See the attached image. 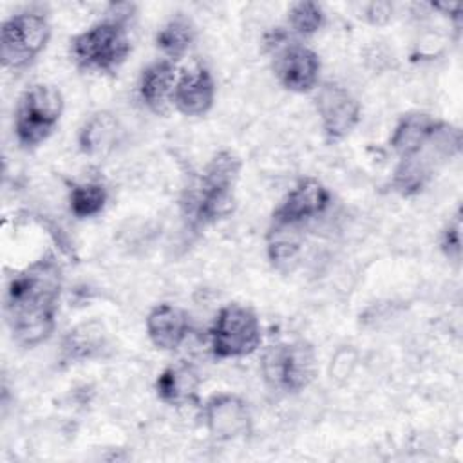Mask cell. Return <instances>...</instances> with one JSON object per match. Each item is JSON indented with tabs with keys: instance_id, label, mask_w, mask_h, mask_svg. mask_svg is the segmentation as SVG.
<instances>
[{
	"instance_id": "obj_1",
	"label": "cell",
	"mask_w": 463,
	"mask_h": 463,
	"mask_svg": "<svg viewBox=\"0 0 463 463\" xmlns=\"http://www.w3.org/2000/svg\"><path fill=\"white\" fill-rule=\"evenodd\" d=\"M61 282V266L52 251H45L9 279L5 318L16 344L34 347L51 336Z\"/></svg>"
},
{
	"instance_id": "obj_2",
	"label": "cell",
	"mask_w": 463,
	"mask_h": 463,
	"mask_svg": "<svg viewBox=\"0 0 463 463\" xmlns=\"http://www.w3.org/2000/svg\"><path fill=\"white\" fill-rule=\"evenodd\" d=\"M461 132L447 121H438V127L429 139L412 154L400 157L392 175V186L402 195L418 194L436 174V170L459 152Z\"/></svg>"
},
{
	"instance_id": "obj_3",
	"label": "cell",
	"mask_w": 463,
	"mask_h": 463,
	"mask_svg": "<svg viewBox=\"0 0 463 463\" xmlns=\"http://www.w3.org/2000/svg\"><path fill=\"white\" fill-rule=\"evenodd\" d=\"M125 22L109 18L98 22L71 40V54L85 71L114 72L130 54Z\"/></svg>"
},
{
	"instance_id": "obj_4",
	"label": "cell",
	"mask_w": 463,
	"mask_h": 463,
	"mask_svg": "<svg viewBox=\"0 0 463 463\" xmlns=\"http://www.w3.org/2000/svg\"><path fill=\"white\" fill-rule=\"evenodd\" d=\"M63 112L61 92L49 83L27 87L16 105L14 134L22 148H34L56 128Z\"/></svg>"
},
{
	"instance_id": "obj_5",
	"label": "cell",
	"mask_w": 463,
	"mask_h": 463,
	"mask_svg": "<svg viewBox=\"0 0 463 463\" xmlns=\"http://www.w3.org/2000/svg\"><path fill=\"white\" fill-rule=\"evenodd\" d=\"M241 172V159L232 150L217 152L204 166L195 197V219L215 222L228 217L235 208L233 188Z\"/></svg>"
},
{
	"instance_id": "obj_6",
	"label": "cell",
	"mask_w": 463,
	"mask_h": 463,
	"mask_svg": "<svg viewBox=\"0 0 463 463\" xmlns=\"http://www.w3.org/2000/svg\"><path fill=\"white\" fill-rule=\"evenodd\" d=\"M262 374L275 391L298 392L306 389L317 374L313 345L304 340L271 345L262 356Z\"/></svg>"
},
{
	"instance_id": "obj_7",
	"label": "cell",
	"mask_w": 463,
	"mask_h": 463,
	"mask_svg": "<svg viewBox=\"0 0 463 463\" xmlns=\"http://www.w3.org/2000/svg\"><path fill=\"white\" fill-rule=\"evenodd\" d=\"M260 322L255 311L241 304L221 307L210 329L212 353L221 360L248 356L260 345Z\"/></svg>"
},
{
	"instance_id": "obj_8",
	"label": "cell",
	"mask_w": 463,
	"mask_h": 463,
	"mask_svg": "<svg viewBox=\"0 0 463 463\" xmlns=\"http://www.w3.org/2000/svg\"><path fill=\"white\" fill-rule=\"evenodd\" d=\"M51 38V25L43 14L20 13L2 24L0 56L5 69H24L47 45Z\"/></svg>"
},
{
	"instance_id": "obj_9",
	"label": "cell",
	"mask_w": 463,
	"mask_h": 463,
	"mask_svg": "<svg viewBox=\"0 0 463 463\" xmlns=\"http://www.w3.org/2000/svg\"><path fill=\"white\" fill-rule=\"evenodd\" d=\"M315 101L322 128L331 141L344 139L360 121V103L338 83H324Z\"/></svg>"
},
{
	"instance_id": "obj_10",
	"label": "cell",
	"mask_w": 463,
	"mask_h": 463,
	"mask_svg": "<svg viewBox=\"0 0 463 463\" xmlns=\"http://www.w3.org/2000/svg\"><path fill=\"white\" fill-rule=\"evenodd\" d=\"M329 204V190L318 179L306 177L288 192V195L273 212L271 222L300 226L302 222L322 215Z\"/></svg>"
},
{
	"instance_id": "obj_11",
	"label": "cell",
	"mask_w": 463,
	"mask_h": 463,
	"mask_svg": "<svg viewBox=\"0 0 463 463\" xmlns=\"http://www.w3.org/2000/svg\"><path fill=\"white\" fill-rule=\"evenodd\" d=\"M280 85L291 92H309L315 89L320 74V58L304 45H288L280 49L273 63Z\"/></svg>"
},
{
	"instance_id": "obj_12",
	"label": "cell",
	"mask_w": 463,
	"mask_h": 463,
	"mask_svg": "<svg viewBox=\"0 0 463 463\" xmlns=\"http://www.w3.org/2000/svg\"><path fill=\"white\" fill-rule=\"evenodd\" d=\"M204 421L217 439H235L251 429L248 403L235 394H215L204 405Z\"/></svg>"
},
{
	"instance_id": "obj_13",
	"label": "cell",
	"mask_w": 463,
	"mask_h": 463,
	"mask_svg": "<svg viewBox=\"0 0 463 463\" xmlns=\"http://www.w3.org/2000/svg\"><path fill=\"white\" fill-rule=\"evenodd\" d=\"M215 99V83L206 67L184 71L175 83L172 103L184 116L206 114Z\"/></svg>"
},
{
	"instance_id": "obj_14",
	"label": "cell",
	"mask_w": 463,
	"mask_h": 463,
	"mask_svg": "<svg viewBox=\"0 0 463 463\" xmlns=\"http://www.w3.org/2000/svg\"><path fill=\"white\" fill-rule=\"evenodd\" d=\"M190 329V320L184 309L174 304H157L146 317V333L150 342L161 351L177 349Z\"/></svg>"
},
{
	"instance_id": "obj_15",
	"label": "cell",
	"mask_w": 463,
	"mask_h": 463,
	"mask_svg": "<svg viewBox=\"0 0 463 463\" xmlns=\"http://www.w3.org/2000/svg\"><path fill=\"white\" fill-rule=\"evenodd\" d=\"M175 65L170 60H159L150 63L141 72L139 96L143 103L157 116L168 114L175 89Z\"/></svg>"
},
{
	"instance_id": "obj_16",
	"label": "cell",
	"mask_w": 463,
	"mask_h": 463,
	"mask_svg": "<svg viewBox=\"0 0 463 463\" xmlns=\"http://www.w3.org/2000/svg\"><path fill=\"white\" fill-rule=\"evenodd\" d=\"M201 376L194 365L181 362L168 365L156 380V392L166 405L181 407L197 400Z\"/></svg>"
},
{
	"instance_id": "obj_17",
	"label": "cell",
	"mask_w": 463,
	"mask_h": 463,
	"mask_svg": "<svg viewBox=\"0 0 463 463\" xmlns=\"http://www.w3.org/2000/svg\"><path fill=\"white\" fill-rule=\"evenodd\" d=\"M438 121L439 119H434L429 114H421V112L403 116L391 136L392 150L400 157L412 154L429 139V136L438 127Z\"/></svg>"
},
{
	"instance_id": "obj_18",
	"label": "cell",
	"mask_w": 463,
	"mask_h": 463,
	"mask_svg": "<svg viewBox=\"0 0 463 463\" xmlns=\"http://www.w3.org/2000/svg\"><path fill=\"white\" fill-rule=\"evenodd\" d=\"M118 136V121L110 112L92 114L80 130V148L87 156H103L107 154Z\"/></svg>"
},
{
	"instance_id": "obj_19",
	"label": "cell",
	"mask_w": 463,
	"mask_h": 463,
	"mask_svg": "<svg viewBox=\"0 0 463 463\" xmlns=\"http://www.w3.org/2000/svg\"><path fill=\"white\" fill-rule=\"evenodd\" d=\"M300 242L298 226L271 222L268 232V257L271 264L280 271H288L298 257Z\"/></svg>"
},
{
	"instance_id": "obj_20",
	"label": "cell",
	"mask_w": 463,
	"mask_h": 463,
	"mask_svg": "<svg viewBox=\"0 0 463 463\" xmlns=\"http://www.w3.org/2000/svg\"><path fill=\"white\" fill-rule=\"evenodd\" d=\"M194 38H195V29L190 24V20L183 16H175L157 31L156 43L168 56L170 61H175L188 52Z\"/></svg>"
},
{
	"instance_id": "obj_21",
	"label": "cell",
	"mask_w": 463,
	"mask_h": 463,
	"mask_svg": "<svg viewBox=\"0 0 463 463\" xmlns=\"http://www.w3.org/2000/svg\"><path fill=\"white\" fill-rule=\"evenodd\" d=\"M109 194L101 183H78L69 192V208L78 219L98 215L107 204Z\"/></svg>"
},
{
	"instance_id": "obj_22",
	"label": "cell",
	"mask_w": 463,
	"mask_h": 463,
	"mask_svg": "<svg viewBox=\"0 0 463 463\" xmlns=\"http://www.w3.org/2000/svg\"><path fill=\"white\" fill-rule=\"evenodd\" d=\"M94 326L96 324H83L69 331L63 342V351L69 360H85L99 353L103 345V333L99 327L94 329Z\"/></svg>"
},
{
	"instance_id": "obj_23",
	"label": "cell",
	"mask_w": 463,
	"mask_h": 463,
	"mask_svg": "<svg viewBox=\"0 0 463 463\" xmlns=\"http://www.w3.org/2000/svg\"><path fill=\"white\" fill-rule=\"evenodd\" d=\"M288 20L295 33L311 36L324 24V11L317 2H298L289 9Z\"/></svg>"
},
{
	"instance_id": "obj_24",
	"label": "cell",
	"mask_w": 463,
	"mask_h": 463,
	"mask_svg": "<svg viewBox=\"0 0 463 463\" xmlns=\"http://www.w3.org/2000/svg\"><path fill=\"white\" fill-rule=\"evenodd\" d=\"M461 224H459V213L456 215V219L445 228L443 237H441V248L445 251V255L449 259L458 260L459 253H461V235H459Z\"/></svg>"
},
{
	"instance_id": "obj_25",
	"label": "cell",
	"mask_w": 463,
	"mask_h": 463,
	"mask_svg": "<svg viewBox=\"0 0 463 463\" xmlns=\"http://www.w3.org/2000/svg\"><path fill=\"white\" fill-rule=\"evenodd\" d=\"M367 20L374 25H380V24H385L391 16V5L385 4V2H378V4H371L369 9H367Z\"/></svg>"
}]
</instances>
